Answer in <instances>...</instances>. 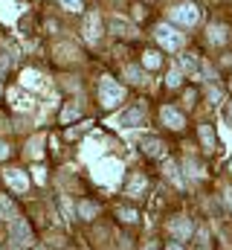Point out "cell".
<instances>
[{
  "label": "cell",
  "mask_w": 232,
  "mask_h": 250,
  "mask_svg": "<svg viewBox=\"0 0 232 250\" xmlns=\"http://www.w3.org/2000/svg\"><path fill=\"white\" fill-rule=\"evenodd\" d=\"M154 35H157V41L163 44V50H169V53H177V50L183 47V32H177L169 23H160Z\"/></svg>",
  "instance_id": "3"
},
{
  "label": "cell",
  "mask_w": 232,
  "mask_h": 250,
  "mask_svg": "<svg viewBox=\"0 0 232 250\" xmlns=\"http://www.w3.org/2000/svg\"><path fill=\"white\" fill-rule=\"evenodd\" d=\"M180 79H183V76H180V70H172V73H169V79H166V84H169V87H177V84H180Z\"/></svg>",
  "instance_id": "29"
},
{
  "label": "cell",
  "mask_w": 232,
  "mask_h": 250,
  "mask_svg": "<svg viewBox=\"0 0 232 250\" xmlns=\"http://www.w3.org/2000/svg\"><path fill=\"white\" fill-rule=\"evenodd\" d=\"M221 99H224V90L212 84V87H209V102H212V105H221Z\"/></svg>",
  "instance_id": "27"
},
{
  "label": "cell",
  "mask_w": 232,
  "mask_h": 250,
  "mask_svg": "<svg viewBox=\"0 0 232 250\" xmlns=\"http://www.w3.org/2000/svg\"><path fill=\"white\" fill-rule=\"evenodd\" d=\"M122 99H125V87H122L116 79L105 76V79L99 82V102H102L105 108H116Z\"/></svg>",
  "instance_id": "2"
},
{
  "label": "cell",
  "mask_w": 232,
  "mask_h": 250,
  "mask_svg": "<svg viewBox=\"0 0 232 250\" xmlns=\"http://www.w3.org/2000/svg\"><path fill=\"white\" fill-rule=\"evenodd\" d=\"M6 184L12 189H18V192H26L29 189V178L20 169H6Z\"/></svg>",
  "instance_id": "12"
},
{
  "label": "cell",
  "mask_w": 232,
  "mask_h": 250,
  "mask_svg": "<svg viewBox=\"0 0 232 250\" xmlns=\"http://www.w3.org/2000/svg\"><path fill=\"white\" fill-rule=\"evenodd\" d=\"M160 120H163V125H169L172 131H180V128L186 125V117H183L177 108H172V105H166V108L160 111Z\"/></svg>",
  "instance_id": "9"
},
{
  "label": "cell",
  "mask_w": 232,
  "mask_h": 250,
  "mask_svg": "<svg viewBox=\"0 0 232 250\" xmlns=\"http://www.w3.org/2000/svg\"><path fill=\"white\" fill-rule=\"evenodd\" d=\"M166 230L172 233L177 242H189V239H192V233H194V227H192V221H189V218H172V221L166 224Z\"/></svg>",
  "instance_id": "6"
},
{
  "label": "cell",
  "mask_w": 232,
  "mask_h": 250,
  "mask_svg": "<svg viewBox=\"0 0 232 250\" xmlns=\"http://www.w3.org/2000/svg\"><path fill=\"white\" fill-rule=\"evenodd\" d=\"M61 207H64V212H67V218H73V207H70V201H61Z\"/></svg>",
  "instance_id": "34"
},
{
  "label": "cell",
  "mask_w": 232,
  "mask_h": 250,
  "mask_svg": "<svg viewBox=\"0 0 232 250\" xmlns=\"http://www.w3.org/2000/svg\"><path fill=\"white\" fill-rule=\"evenodd\" d=\"M180 67H183V70H189V73H197V70H200L197 59H194V56H189V53H186V56H180Z\"/></svg>",
  "instance_id": "23"
},
{
  "label": "cell",
  "mask_w": 232,
  "mask_h": 250,
  "mask_svg": "<svg viewBox=\"0 0 232 250\" xmlns=\"http://www.w3.org/2000/svg\"><path fill=\"white\" fill-rule=\"evenodd\" d=\"M169 18H172L174 23H180V26H194L200 21V9L194 3H183V6H174L172 12H169Z\"/></svg>",
  "instance_id": "4"
},
{
  "label": "cell",
  "mask_w": 232,
  "mask_h": 250,
  "mask_svg": "<svg viewBox=\"0 0 232 250\" xmlns=\"http://www.w3.org/2000/svg\"><path fill=\"white\" fill-rule=\"evenodd\" d=\"M84 38L90 41V44H99V38H102V21H99V15L93 12V15H87V23H84Z\"/></svg>",
  "instance_id": "10"
},
{
  "label": "cell",
  "mask_w": 232,
  "mask_h": 250,
  "mask_svg": "<svg viewBox=\"0 0 232 250\" xmlns=\"http://www.w3.org/2000/svg\"><path fill=\"white\" fill-rule=\"evenodd\" d=\"M26 154H29V157H41V137L29 140V148H26Z\"/></svg>",
  "instance_id": "26"
},
{
  "label": "cell",
  "mask_w": 232,
  "mask_h": 250,
  "mask_svg": "<svg viewBox=\"0 0 232 250\" xmlns=\"http://www.w3.org/2000/svg\"><path fill=\"white\" fill-rule=\"evenodd\" d=\"M125 76H128V82H134V84L145 82V76H142V70H139V67H125Z\"/></svg>",
  "instance_id": "24"
},
{
  "label": "cell",
  "mask_w": 232,
  "mask_h": 250,
  "mask_svg": "<svg viewBox=\"0 0 232 250\" xmlns=\"http://www.w3.org/2000/svg\"><path fill=\"white\" fill-rule=\"evenodd\" d=\"M12 105H15L18 111H32V108H35L32 96H29V93H23V90H12Z\"/></svg>",
  "instance_id": "15"
},
{
  "label": "cell",
  "mask_w": 232,
  "mask_h": 250,
  "mask_svg": "<svg viewBox=\"0 0 232 250\" xmlns=\"http://www.w3.org/2000/svg\"><path fill=\"white\" fill-rule=\"evenodd\" d=\"M230 172H232V160H230Z\"/></svg>",
  "instance_id": "39"
},
{
  "label": "cell",
  "mask_w": 232,
  "mask_h": 250,
  "mask_svg": "<svg viewBox=\"0 0 232 250\" xmlns=\"http://www.w3.org/2000/svg\"><path fill=\"white\" fill-rule=\"evenodd\" d=\"M230 123H232V102H230Z\"/></svg>",
  "instance_id": "38"
},
{
  "label": "cell",
  "mask_w": 232,
  "mask_h": 250,
  "mask_svg": "<svg viewBox=\"0 0 232 250\" xmlns=\"http://www.w3.org/2000/svg\"><path fill=\"white\" fill-rule=\"evenodd\" d=\"M197 134H200V143H203L206 151H215V148H218V137H215V128H212V125H200Z\"/></svg>",
  "instance_id": "13"
},
{
  "label": "cell",
  "mask_w": 232,
  "mask_h": 250,
  "mask_svg": "<svg viewBox=\"0 0 232 250\" xmlns=\"http://www.w3.org/2000/svg\"><path fill=\"white\" fill-rule=\"evenodd\" d=\"M0 9H3V12H0V15H3V21H12V18H15V15L9 12V9H12V3H9V0H0Z\"/></svg>",
  "instance_id": "30"
},
{
  "label": "cell",
  "mask_w": 232,
  "mask_h": 250,
  "mask_svg": "<svg viewBox=\"0 0 232 250\" xmlns=\"http://www.w3.org/2000/svg\"><path fill=\"white\" fill-rule=\"evenodd\" d=\"M139 148L148 157H166V143L160 137H139Z\"/></svg>",
  "instance_id": "8"
},
{
  "label": "cell",
  "mask_w": 232,
  "mask_h": 250,
  "mask_svg": "<svg viewBox=\"0 0 232 250\" xmlns=\"http://www.w3.org/2000/svg\"><path fill=\"white\" fill-rule=\"evenodd\" d=\"M194 96H197V93H194V87H189V90H186V105H192V102H194Z\"/></svg>",
  "instance_id": "32"
},
{
  "label": "cell",
  "mask_w": 232,
  "mask_h": 250,
  "mask_svg": "<svg viewBox=\"0 0 232 250\" xmlns=\"http://www.w3.org/2000/svg\"><path fill=\"white\" fill-rule=\"evenodd\" d=\"M145 189H148V178L136 172V175H131V181H128V189H125V192H128L131 198H139V192H145Z\"/></svg>",
  "instance_id": "14"
},
{
  "label": "cell",
  "mask_w": 232,
  "mask_h": 250,
  "mask_svg": "<svg viewBox=\"0 0 232 250\" xmlns=\"http://www.w3.org/2000/svg\"><path fill=\"white\" fill-rule=\"evenodd\" d=\"M224 195H227V204L232 207V192H224Z\"/></svg>",
  "instance_id": "36"
},
{
  "label": "cell",
  "mask_w": 232,
  "mask_h": 250,
  "mask_svg": "<svg viewBox=\"0 0 232 250\" xmlns=\"http://www.w3.org/2000/svg\"><path fill=\"white\" fill-rule=\"evenodd\" d=\"M206 38H209V44L221 47V44L227 41V26H224V23H212V26H209V32H206Z\"/></svg>",
  "instance_id": "16"
},
{
  "label": "cell",
  "mask_w": 232,
  "mask_h": 250,
  "mask_svg": "<svg viewBox=\"0 0 232 250\" xmlns=\"http://www.w3.org/2000/svg\"><path fill=\"white\" fill-rule=\"evenodd\" d=\"M78 117V108L76 105H67L64 111H61V123H70V120H76Z\"/></svg>",
  "instance_id": "25"
},
{
  "label": "cell",
  "mask_w": 232,
  "mask_h": 250,
  "mask_svg": "<svg viewBox=\"0 0 232 250\" xmlns=\"http://www.w3.org/2000/svg\"><path fill=\"white\" fill-rule=\"evenodd\" d=\"M142 67H145V70H160V67H163V56H160L157 50L142 53Z\"/></svg>",
  "instance_id": "17"
},
{
  "label": "cell",
  "mask_w": 232,
  "mask_h": 250,
  "mask_svg": "<svg viewBox=\"0 0 232 250\" xmlns=\"http://www.w3.org/2000/svg\"><path fill=\"white\" fill-rule=\"evenodd\" d=\"M0 218H3V221H12V218H15V204H12L6 195H0Z\"/></svg>",
  "instance_id": "19"
},
{
  "label": "cell",
  "mask_w": 232,
  "mask_h": 250,
  "mask_svg": "<svg viewBox=\"0 0 232 250\" xmlns=\"http://www.w3.org/2000/svg\"><path fill=\"white\" fill-rule=\"evenodd\" d=\"M166 250H186V248H183L180 242H169V245H166Z\"/></svg>",
  "instance_id": "35"
},
{
  "label": "cell",
  "mask_w": 232,
  "mask_h": 250,
  "mask_svg": "<svg viewBox=\"0 0 232 250\" xmlns=\"http://www.w3.org/2000/svg\"><path fill=\"white\" fill-rule=\"evenodd\" d=\"M6 157H9V146L0 140V160H6Z\"/></svg>",
  "instance_id": "33"
},
{
  "label": "cell",
  "mask_w": 232,
  "mask_h": 250,
  "mask_svg": "<svg viewBox=\"0 0 232 250\" xmlns=\"http://www.w3.org/2000/svg\"><path fill=\"white\" fill-rule=\"evenodd\" d=\"M32 178H35V184H44V181H47V172H44L41 166H35V169H32Z\"/></svg>",
  "instance_id": "31"
},
{
  "label": "cell",
  "mask_w": 232,
  "mask_h": 250,
  "mask_svg": "<svg viewBox=\"0 0 232 250\" xmlns=\"http://www.w3.org/2000/svg\"><path fill=\"white\" fill-rule=\"evenodd\" d=\"M108 26H111V32L122 35V38H134V35H136V26H134L131 21H125V18H116V15L108 21Z\"/></svg>",
  "instance_id": "11"
},
{
  "label": "cell",
  "mask_w": 232,
  "mask_h": 250,
  "mask_svg": "<svg viewBox=\"0 0 232 250\" xmlns=\"http://www.w3.org/2000/svg\"><path fill=\"white\" fill-rule=\"evenodd\" d=\"M145 123V105L139 102V105H134V108H128L119 120H116V125H122V128H136V125Z\"/></svg>",
  "instance_id": "7"
},
{
  "label": "cell",
  "mask_w": 232,
  "mask_h": 250,
  "mask_svg": "<svg viewBox=\"0 0 232 250\" xmlns=\"http://www.w3.org/2000/svg\"><path fill=\"white\" fill-rule=\"evenodd\" d=\"M20 82H23V87H41V84H44V82H41V73H35V70H23Z\"/></svg>",
  "instance_id": "18"
},
{
  "label": "cell",
  "mask_w": 232,
  "mask_h": 250,
  "mask_svg": "<svg viewBox=\"0 0 232 250\" xmlns=\"http://www.w3.org/2000/svg\"><path fill=\"white\" fill-rule=\"evenodd\" d=\"M116 215H119L125 224H134V221L139 218V212H136V209H131V207H119V209H116Z\"/></svg>",
  "instance_id": "21"
},
{
  "label": "cell",
  "mask_w": 232,
  "mask_h": 250,
  "mask_svg": "<svg viewBox=\"0 0 232 250\" xmlns=\"http://www.w3.org/2000/svg\"><path fill=\"white\" fill-rule=\"evenodd\" d=\"M12 245H18V248H26V245H32V230H29V224L23 221V218H12Z\"/></svg>",
  "instance_id": "5"
},
{
  "label": "cell",
  "mask_w": 232,
  "mask_h": 250,
  "mask_svg": "<svg viewBox=\"0 0 232 250\" xmlns=\"http://www.w3.org/2000/svg\"><path fill=\"white\" fill-rule=\"evenodd\" d=\"M96 212H99L96 204H90V201H81V204H78V215H81V218H93Z\"/></svg>",
  "instance_id": "22"
},
{
  "label": "cell",
  "mask_w": 232,
  "mask_h": 250,
  "mask_svg": "<svg viewBox=\"0 0 232 250\" xmlns=\"http://www.w3.org/2000/svg\"><path fill=\"white\" fill-rule=\"evenodd\" d=\"M166 175H169V181H172L174 187H186V181L180 178V169L174 166L172 160H166Z\"/></svg>",
  "instance_id": "20"
},
{
  "label": "cell",
  "mask_w": 232,
  "mask_h": 250,
  "mask_svg": "<svg viewBox=\"0 0 232 250\" xmlns=\"http://www.w3.org/2000/svg\"><path fill=\"white\" fill-rule=\"evenodd\" d=\"M93 178H96L99 184H105V187H116L119 178H122V163L114 160V157L93 163Z\"/></svg>",
  "instance_id": "1"
},
{
  "label": "cell",
  "mask_w": 232,
  "mask_h": 250,
  "mask_svg": "<svg viewBox=\"0 0 232 250\" xmlns=\"http://www.w3.org/2000/svg\"><path fill=\"white\" fill-rule=\"evenodd\" d=\"M194 250H209V248H206V245H197V248H194Z\"/></svg>",
  "instance_id": "37"
},
{
  "label": "cell",
  "mask_w": 232,
  "mask_h": 250,
  "mask_svg": "<svg viewBox=\"0 0 232 250\" xmlns=\"http://www.w3.org/2000/svg\"><path fill=\"white\" fill-rule=\"evenodd\" d=\"M67 12H81V0H58Z\"/></svg>",
  "instance_id": "28"
}]
</instances>
